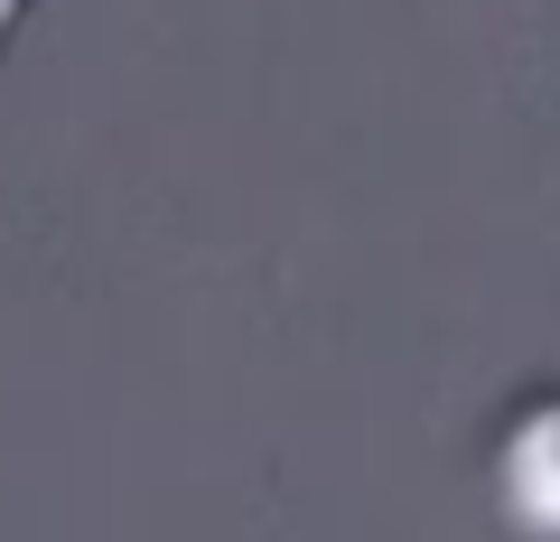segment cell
<instances>
[{
    "label": "cell",
    "instance_id": "cell-1",
    "mask_svg": "<svg viewBox=\"0 0 560 542\" xmlns=\"http://www.w3.org/2000/svg\"><path fill=\"white\" fill-rule=\"evenodd\" d=\"M495 505L514 533L533 542H560V383L533 393L504 422V449H495Z\"/></svg>",
    "mask_w": 560,
    "mask_h": 542
},
{
    "label": "cell",
    "instance_id": "cell-2",
    "mask_svg": "<svg viewBox=\"0 0 560 542\" xmlns=\"http://www.w3.org/2000/svg\"><path fill=\"white\" fill-rule=\"evenodd\" d=\"M38 20V0H0V57H10V47H20V28Z\"/></svg>",
    "mask_w": 560,
    "mask_h": 542
}]
</instances>
